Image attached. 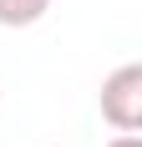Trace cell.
Segmentation results:
<instances>
[{"label": "cell", "mask_w": 142, "mask_h": 147, "mask_svg": "<svg viewBox=\"0 0 142 147\" xmlns=\"http://www.w3.org/2000/svg\"><path fill=\"white\" fill-rule=\"evenodd\" d=\"M101 117L117 132H137L142 127V66L127 61L101 81Z\"/></svg>", "instance_id": "1"}, {"label": "cell", "mask_w": 142, "mask_h": 147, "mask_svg": "<svg viewBox=\"0 0 142 147\" xmlns=\"http://www.w3.org/2000/svg\"><path fill=\"white\" fill-rule=\"evenodd\" d=\"M46 10H51V0H0V26H10V30L36 26Z\"/></svg>", "instance_id": "2"}, {"label": "cell", "mask_w": 142, "mask_h": 147, "mask_svg": "<svg viewBox=\"0 0 142 147\" xmlns=\"http://www.w3.org/2000/svg\"><path fill=\"white\" fill-rule=\"evenodd\" d=\"M107 147H142V137H137V132H122V137H112Z\"/></svg>", "instance_id": "3"}]
</instances>
